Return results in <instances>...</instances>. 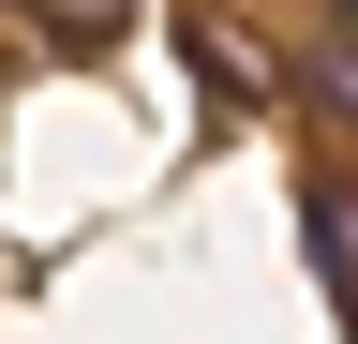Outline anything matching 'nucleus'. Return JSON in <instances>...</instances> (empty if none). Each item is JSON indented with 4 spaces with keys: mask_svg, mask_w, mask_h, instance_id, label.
<instances>
[{
    "mask_svg": "<svg viewBox=\"0 0 358 344\" xmlns=\"http://www.w3.org/2000/svg\"><path fill=\"white\" fill-rule=\"evenodd\" d=\"M30 15L60 30V46H120V30H134V0H30Z\"/></svg>",
    "mask_w": 358,
    "mask_h": 344,
    "instance_id": "nucleus-3",
    "label": "nucleus"
},
{
    "mask_svg": "<svg viewBox=\"0 0 358 344\" xmlns=\"http://www.w3.org/2000/svg\"><path fill=\"white\" fill-rule=\"evenodd\" d=\"M299 90H313V105H329L343 135H358V30H329V46H299Z\"/></svg>",
    "mask_w": 358,
    "mask_h": 344,
    "instance_id": "nucleus-2",
    "label": "nucleus"
},
{
    "mask_svg": "<svg viewBox=\"0 0 358 344\" xmlns=\"http://www.w3.org/2000/svg\"><path fill=\"white\" fill-rule=\"evenodd\" d=\"M343 15H358V0H343Z\"/></svg>",
    "mask_w": 358,
    "mask_h": 344,
    "instance_id": "nucleus-5",
    "label": "nucleus"
},
{
    "mask_svg": "<svg viewBox=\"0 0 358 344\" xmlns=\"http://www.w3.org/2000/svg\"><path fill=\"white\" fill-rule=\"evenodd\" d=\"M194 46H209V75H224V90H268V46H254V30H194Z\"/></svg>",
    "mask_w": 358,
    "mask_h": 344,
    "instance_id": "nucleus-4",
    "label": "nucleus"
},
{
    "mask_svg": "<svg viewBox=\"0 0 358 344\" xmlns=\"http://www.w3.org/2000/svg\"><path fill=\"white\" fill-rule=\"evenodd\" d=\"M299 240H313V270H329V299L358 315V195H299Z\"/></svg>",
    "mask_w": 358,
    "mask_h": 344,
    "instance_id": "nucleus-1",
    "label": "nucleus"
}]
</instances>
